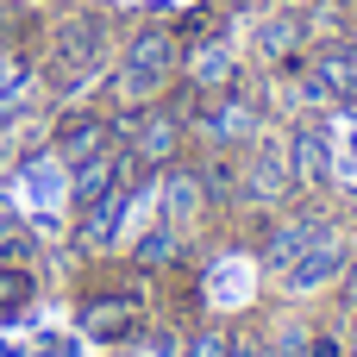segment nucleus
I'll use <instances>...</instances> for the list:
<instances>
[{
    "label": "nucleus",
    "mask_w": 357,
    "mask_h": 357,
    "mask_svg": "<svg viewBox=\"0 0 357 357\" xmlns=\"http://www.w3.org/2000/svg\"><path fill=\"white\" fill-rule=\"evenodd\" d=\"M289 169H295V188H326L333 157H326V132L320 126H301L289 138Z\"/></svg>",
    "instance_id": "13"
},
{
    "label": "nucleus",
    "mask_w": 357,
    "mask_h": 357,
    "mask_svg": "<svg viewBox=\"0 0 357 357\" xmlns=\"http://www.w3.org/2000/svg\"><path fill=\"white\" fill-rule=\"evenodd\" d=\"M188 126H195L213 151H245L251 138H264V107L245 100L238 88H220V94H195Z\"/></svg>",
    "instance_id": "2"
},
{
    "label": "nucleus",
    "mask_w": 357,
    "mask_h": 357,
    "mask_svg": "<svg viewBox=\"0 0 357 357\" xmlns=\"http://www.w3.org/2000/svg\"><path fill=\"white\" fill-rule=\"evenodd\" d=\"M232 357H276L264 333H232Z\"/></svg>",
    "instance_id": "20"
},
{
    "label": "nucleus",
    "mask_w": 357,
    "mask_h": 357,
    "mask_svg": "<svg viewBox=\"0 0 357 357\" xmlns=\"http://www.w3.org/2000/svg\"><path fill=\"white\" fill-rule=\"evenodd\" d=\"M207 201H213V195H207V176L169 163V176H163V220H169V226H188Z\"/></svg>",
    "instance_id": "14"
},
{
    "label": "nucleus",
    "mask_w": 357,
    "mask_h": 357,
    "mask_svg": "<svg viewBox=\"0 0 357 357\" xmlns=\"http://www.w3.org/2000/svg\"><path fill=\"white\" fill-rule=\"evenodd\" d=\"M69 56V69H63V82L75 88V82H88L100 63H107V25L100 19H69L63 25V38H56V63Z\"/></svg>",
    "instance_id": "9"
},
{
    "label": "nucleus",
    "mask_w": 357,
    "mask_h": 357,
    "mask_svg": "<svg viewBox=\"0 0 357 357\" xmlns=\"http://www.w3.org/2000/svg\"><path fill=\"white\" fill-rule=\"evenodd\" d=\"M176 82H182V38L169 25L132 31L126 50H119V63H113V100H119V113L157 107Z\"/></svg>",
    "instance_id": "1"
},
{
    "label": "nucleus",
    "mask_w": 357,
    "mask_h": 357,
    "mask_svg": "<svg viewBox=\"0 0 357 357\" xmlns=\"http://www.w3.org/2000/svg\"><path fill=\"white\" fill-rule=\"evenodd\" d=\"M50 151H56V163L63 169H75V163H88V157H100V151H113V119L107 113H63V126H56V138H50Z\"/></svg>",
    "instance_id": "6"
},
{
    "label": "nucleus",
    "mask_w": 357,
    "mask_h": 357,
    "mask_svg": "<svg viewBox=\"0 0 357 357\" xmlns=\"http://www.w3.org/2000/svg\"><path fill=\"white\" fill-rule=\"evenodd\" d=\"M113 357H182V333H169V326H163V333H144V326H138L132 339L113 345Z\"/></svg>",
    "instance_id": "17"
},
{
    "label": "nucleus",
    "mask_w": 357,
    "mask_h": 357,
    "mask_svg": "<svg viewBox=\"0 0 357 357\" xmlns=\"http://www.w3.org/2000/svg\"><path fill=\"white\" fill-rule=\"evenodd\" d=\"M357 251H351V238L339 232V226H326L289 270H282V289L289 295H314V289H339V276H345V264H351Z\"/></svg>",
    "instance_id": "4"
},
{
    "label": "nucleus",
    "mask_w": 357,
    "mask_h": 357,
    "mask_svg": "<svg viewBox=\"0 0 357 357\" xmlns=\"http://www.w3.org/2000/svg\"><path fill=\"white\" fill-rule=\"evenodd\" d=\"M126 207H132V188H126V182H113V188H100L94 201H82V207H75V245H82L88 257H100V251L119 238Z\"/></svg>",
    "instance_id": "5"
},
{
    "label": "nucleus",
    "mask_w": 357,
    "mask_h": 357,
    "mask_svg": "<svg viewBox=\"0 0 357 357\" xmlns=\"http://www.w3.org/2000/svg\"><path fill=\"white\" fill-rule=\"evenodd\" d=\"M307 75L320 82V94H326V100H357V50H345V44L314 50Z\"/></svg>",
    "instance_id": "12"
},
{
    "label": "nucleus",
    "mask_w": 357,
    "mask_h": 357,
    "mask_svg": "<svg viewBox=\"0 0 357 357\" xmlns=\"http://www.w3.org/2000/svg\"><path fill=\"white\" fill-rule=\"evenodd\" d=\"M25 257H31V238L13 220V207H0V264H25Z\"/></svg>",
    "instance_id": "18"
},
{
    "label": "nucleus",
    "mask_w": 357,
    "mask_h": 357,
    "mask_svg": "<svg viewBox=\"0 0 357 357\" xmlns=\"http://www.w3.org/2000/svg\"><path fill=\"white\" fill-rule=\"evenodd\" d=\"M232 188H238V201H251V207H282L289 195H295V169H289V144L282 138H251L245 151H238V163H232Z\"/></svg>",
    "instance_id": "3"
},
{
    "label": "nucleus",
    "mask_w": 357,
    "mask_h": 357,
    "mask_svg": "<svg viewBox=\"0 0 357 357\" xmlns=\"http://www.w3.org/2000/svg\"><path fill=\"white\" fill-rule=\"evenodd\" d=\"M301 44H307V19H301V13H276L270 25H257V63H264V69L295 63Z\"/></svg>",
    "instance_id": "11"
},
{
    "label": "nucleus",
    "mask_w": 357,
    "mask_h": 357,
    "mask_svg": "<svg viewBox=\"0 0 357 357\" xmlns=\"http://www.w3.org/2000/svg\"><path fill=\"white\" fill-rule=\"evenodd\" d=\"M182 357H232V333L226 326H207V333L182 339Z\"/></svg>",
    "instance_id": "19"
},
{
    "label": "nucleus",
    "mask_w": 357,
    "mask_h": 357,
    "mask_svg": "<svg viewBox=\"0 0 357 357\" xmlns=\"http://www.w3.org/2000/svg\"><path fill=\"white\" fill-rule=\"evenodd\" d=\"M320 232H326V220H320L314 207L270 220V226H264V251H257V257H264V270H276V276H282V270H289V264H295V257H301Z\"/></svg>",
    "instance_id": "7"
},
{
    "label": "nucleus",
    "mask_w": 357,
    "mask_h": 357,
    "mask_svg": "<svg viewBox=\"0 0 357 357\" xmlns=\"http://www.w3.org/2000/svg\"><path fill=\"white\" fill-rule=\"evenodd\" d=\"M19 75H25V69H19V63H13V56H6V50H0V100H6V94H13V88H19Z\"/></svg>",
    "instance_id": "22"
},
{
    "label": "nucleus",
    "mask_w": 357,
    "mask_h": 357,
    "mask_svg": "<svg viewBox=\"0 0 357 357\" xmlns=\"http://www.w3.org/2000/svg\"><path fill=\"white\" fill-rule=\"evenodd\" d=\"M132 264L138 270H169V264H182V226H169V220H157L144 238H138V251H132Z\"/></svg>",
    "instance_id": "15"
},
{
    "label": "nucleus",
    "mask_w": 357,
    "mask_h": 357,
    "mask_svg": "<svg viewBox=\"0 0 357 357\" xmlns=\"http://www.w3.org/2000/svg\"><path fill=\"white\" fill-rule=\"evenodd\" d=\"M301 357H345V345H339V333H307V351Z\"/></svg>",
    "instance_id": "21"
},
{
    "label": "nucleus",
    "mask_w": 357,
    "mask_h": 357,
    "mask_svg": "<svg viewBox=\"0 0 357 357\" xmlns=\"http://www.w3.org/2000/svg\"><path fill=\"white\" fill-rule=\"evenodd\" d=\"M82 326H88V339L119 345V339L138 333V301H132V295H88V301H82Z\"/></svg>",
    "instance_id": "10"
},
{
    "label": "nucleus",
    "mask_w": 357,
    "mask_h": 357,
    "mask_svg": "<svg viewBox=\"0 0 357 357\" xmlns=\"http://www.w3.org/2000/svg\"><path fill=\"white\" fill-rule=\"evenodd\" d=\"M182 88H188V94H220V88H238V56H232V44L207 38V44L182 50Z\"/></svg>",
    "instance_id": "8"
},
{
    "label": "nucleus",
    "mask_w": 357,
    "mask_h": 357,
    "mask_svg": "<svg viewBox=\"0 0 357 357\" xmlns=\"http://www.w3.org/2000/svg\"><path fill=\"white\" fill-rule=\"evenodd\" d=\"M38 295V276L25 270V264H0V320H13V314H25V301Z\"/></svg>",
    "instance_id": "16"
}]
</instances>
